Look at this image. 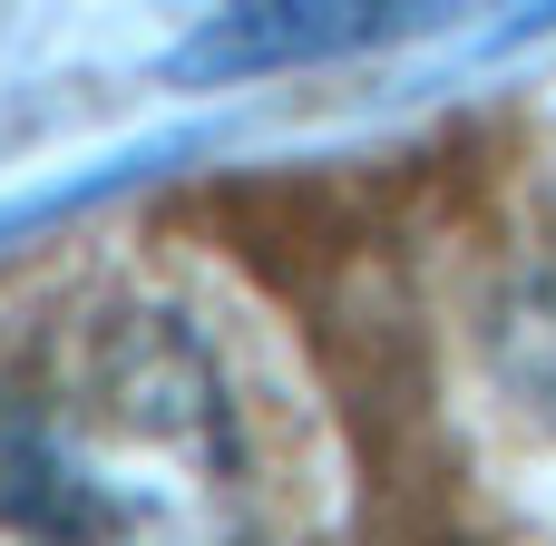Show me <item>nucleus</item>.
Here are the masks:
<instances>
[{
  "mask_svg": "<svg viewBox=\"0 0 556 546\" xmlns=\"http://www.w3.org/2000/svg\"><path fill=\"white\" fill-rule=\"evenodd\" d=\"M489 352H498V381L518 391V410H538L556 430V186L528 195V215H518V234L498 254Z\"/></svg>",
  "mask_w": 556,
  "mask_h": 546,
  "instance_id": "obj_3",
  "label": "nucleus"
},
{
  "mask_svg": "<svg viewBox=\"0 0 556 546\" xmlns=\"http://www.w3.org/2000/svg\"><path fill=\"white\" fill-rule=\"evenodd\" d=\"M410 20H430V0H215L205 29H195L166 68H176V78H254V68L371 49V39L410 29Z\"/></svg>",
  "mask_w": 556,
  "mask_h": 546,
  "instance_id": "obj_2",
  "label": "nucleus"
},
{
  "mask_svg": "<svg viewBox=\"0 0 556 546\" xmlns=\"http://www.w3.org/2000/svg\"><path fill=\"white\" fill-rule=\"evenodd\" d=\"M0 546H254V459L215 342L88 303L0 371Z\"/></svg>",
  "mask_w": 556,
  "mask_h": 546,
  "instance_id": "obj_1",
  "label": "nucleus"
},
{
  "mask_svg": "<svg viewBox=\"0 0 556 546\" xmlns=\"http://www.w3.org/2000/svg\"><path fill=\"white\" fill-rule=\"evenodd\" d=\"M538 29H556V0H518V10L498 20V49H518V39H538Z\"/></svg>",
  "mask_w": 556,
  "mask_h": 546,
  "instance_id": "obj_4",
  "label": "nucleus"
}]
</instances>
